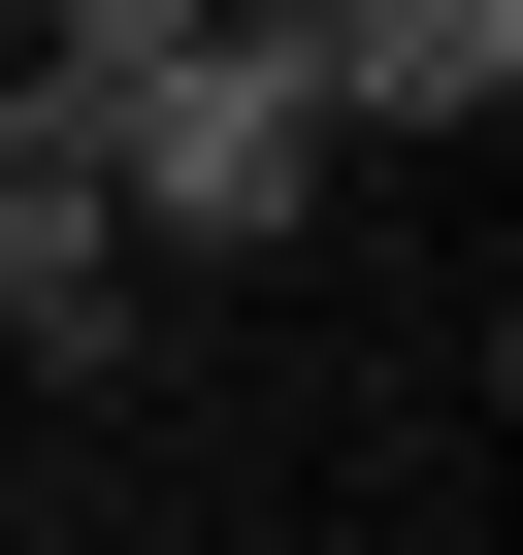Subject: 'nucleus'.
Masks as SVG:
<instances>
[{"label": "nucleus", "instance_id": "f257e3e1", "mask_svg": "<svg viewBox=\"0 0 523 555\" xmlns=\"http://www.w3.org/2000/svg\"><path fill=\"white\" fill-rule=\"evenodd\" d=\"M66 131H99L131 261H295V229H328V164H360V131H328V66L262 34V0H196V34H164V66H99Z\"/></svg>", "mask_w": 523, "mask_h": 555}, {"label": "nucleus", "instance_id": "f03ea898", "mask_svg": "<svg viewBox=\"0 0 523 555\" xmlns=\"http://www.w3.org/2000/svg\"><path fill=\"white\" fill-rule=\"evenodd\" d=\"M131 295H164V261H131V196H99V131L34 99V66H0V360H131Z\"/></svg>", "mask_w": 523, "mask_h": 555}, {"label": "nucleus", "instance_id": "7ed1b4c3", "mask_svg": "<svg viewBox=\"0 0 523 555\" xmlns=\"http://www.w3.org/2000/svg\"><path fill=\"white\" fill-rule=\"evenodd\" d=\"M295 66H328V131H490L523 99V0H328Z\"/></svg>", "mask_w": 523, "mask_h": 555}, {"label": "nucleus", "instance_id": "20e7f679", "mask_svg": "<svg viewBox=\"0 0 523 555\" xmlns=\"http://www.w3.org/2000/svg\"><path fill=\"white\" fill-rule=\"evenodd\" d=\"M0 34H34V0H0Z\"/></svg>", "mask_w": 523, "mask_h": 555}]
</instances>
